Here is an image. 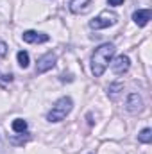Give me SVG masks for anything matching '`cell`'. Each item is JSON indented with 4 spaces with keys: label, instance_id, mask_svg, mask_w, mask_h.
Instances as JSON below:
<instances>
[{
    "label": "cell",
    "instance_id": "obj_1",
    "mask_svg": "<svg viewBox=\"0 0 152 154\" xmlns=\"http://www.w3.org/2000/svg\"><path fill=\"white\" fill-rule=\"evenodd\" d=\"M113 56H114L113 43H102L100 47H97L95 52L91 54V72H93V75L95 77L102 75L106 72L108 65L111 63Z\"/></svg>",
    "mask_w": 152,
    "mask_h": 154
},
{
    "label": "cell",
    "instance_id": "obj_2",
    "mask_svg": "<svg viewBox=\"0 0 152 154\" xmlns=\"http://www.w3.org/2000/svg\"><path fill=\"white\" fill-rule=\"evenodd\" d=\"M72 108H74V100L70 97H61L59 100H56V104L48 111L47 120L48 122H61L63 118H66V115L72 111Z\"/></svg>",
    "mask_w": 152,
    "mask_h": 154
},
{
    "label": "cell",
    "instance_id": "obj_3",
    "mask_svg": "<svg viewBox=\"0 0 152 154\" xmlns=\"http://www.w3.org/2000/svg\"><path fill=\"white\" fill-rule=\"evenodd\" d=\"M118 22V16L111 13V11H102L99 16H95L93 20H90V27L99 31V29H106V27H111Z\"/></svg>",
    "mask_w": 152,
    "mask_h": 154
},
{
    "label": "cell",
    "instance_id": "obj_4",
    "mask_svg": "<svg viewBox=\"0 0 152 154\" xmlns=\"http://www.w3.org/2000/svg\"><path fill=\"white\" fill-rule=\"evenodd\" d=\"M56 61H57V56L54 52H47L45 56H41L38 59V65H36V74H45L48 70H52L56 66Z\"/></svg>",
    "mask_w": 152,
    "mask_h": 154
},
{
    "label": "cell",
    "instance_id": "obj_5",
    "mask_svg": "<svg viewBox=\"0 0 152 154\" xmlns=\"http://www.w3.org/2000/svg\"><path fill=\"white\" fill-rule=\"evenodd\" d=\"M141 108H143V100H141V97H140L136 91L129 93V95H127V99H125V111L134 115V113L141 111Z\"/></svg>",
    "mask_w": 152,
    "mask_h": 154
},
{
    "label": "cell",
    "instance_id": "obj_6",
    "mask_svg": "<svg viewBox=\"0 0 152 154\" xmlns=\"http://www.w3.org/2000/svg\"><path fill=\"white\" fill-rule=\"evenodd\" d=\"M129 68H131V59H129L127 56H123V54L116 56L113 61H111V70H113L116 75H122V74H125Z\"/></svg>",
    "mask_w": 152,
    "mask_h": 154
},
{
    "label": "cell",
    "instance_id": "obj_7",
    "mask_svg": "<svg viewBox=\"0 0 152 154\" xmlns=\"http://www.w3.org/2000/svg\"><path fill=\"white\" fill-rule=\"evenodd\" d=\"M22 39L25 43H45V41L50 39V36L45 34V32H38V31H25L22 34Z\"/></svg>",
    "mask_w": 152,
    "mask_h": 154
},
{
    "label": "cell",
    "instance_id": "obj_8",
    "mask_svg": "<svg viewBox=\"0 0 152 154\" xmlns=\"http://www.w3.org/2000/svg\"><path fill=\"white\" fill-rule=\"evenodd\" d=\"M150 18H152L150 9H138V11L132 13V20H134V23H136L138 27H145V25L150 22Z\"/></svg>",
    "mask_w": 152,
    "mask_h": 154
},
{
    "label": "cell",
    "instance_id": "obj_9",
    "mask_svg": "<svg viewBox=\"0 0 152 154\" xmlns=\"http://www.w3.org/2000/svg\"><path fill=\"white\" fill-rule=\"evenodd\" d=\"M91 0H70V11L74 14H82L90 9Z\"/></svg>",
    "mask_w": 152,
    "mask_h": 154
},
{
    "label": "cell",
    "instance_id": "obj_10",
    "mask_svg": "<svg viewBox=\"0 0 152 154\" xmlns=\"http://www.w3.org/2000/svg\"><path fill=\"white\" fill-rule=\"evenodd\" d=\"M16 59H18V65H20L22 68H27V66H29V63H31L29 52H25V50H20V52L16 54Z\"/></svg>",
    "mask_w": 152,
    "mask_h": 154
},
{
    "label": "cell",
    "instance_id": "obj_11",
    "mask_svg": "<svg viewBox=\"0 0 152 154\" xmlns=\"http://www.w3.org/2000/svg\"><path fill=\"white\" fill-rule=\"evenodd\" d=\"M11 127H13L14 133H25V131H27V122H25L23 118H16V120H13Z\"/></svg>",
    "mask_w": 152,
    "mask_h": 154
},
{
    "label": "cell",
    "instance_id": "obj_12",
    "mask_svg": "<svg viewBox=\"0 0 152 154\" xmlns=\"http://www.w3.org/2000/svg\"><path fill=\"white\" fill-rule=\"evenodd\" d=\"M138 142H141V143H150L152 142V129L150 127H145V129L140 131V134H138Z\"/></svg>",
    "mask_w": 152,
    "mask_h": 154
},
{
    "label": "cell",
    "instance_id": "obj_13",
    "mask_svg": "<svg viewBox=\"0 0 152 154\" xmlns=\"http://www.w3.org/2000/svg\"><path fill=\"white\" fill-rule=\"evenodd\" d=\"M122 90H123V84H122V82H113V84H109V88H108V95L113 99V97H116Z\"/></svg>",
    "mask_w": 152,
    "mask_h": 154
},
{
    "label": "cell",
    "instance_id": "obj_14",
    "mask_svg": "<svg viewBox=\"0 0 152 154\" xmlns=\"http://www.w3.org/2000/svg\"><path fill=\"white\" fill-rule=\"evenodd\" d=\"M5 54H7V43L0 39V57H5Z\"/></svg>",
    "mask_w": 152,
    "mask_h": 154
},
{
    "label": "cell",
    "instance_id": "obj_15",
    "mask_svg": "<svg viewBox=\"0 0 152 154\" xmlns=\"http://www.w3.org/2000/svg\"><path fill=\"white\" fill-rule=\"evenodd\" d=\"M59 81H61V82H66V81H68V82H72V81H74V77L70 75V74H68V75H65V74H63V75L59 77Z\"/></svg>",
    "mask_w": 152,
    "mask_h": 154
},
{
    "label": "cell",
    "instance_id": "obj_16",
    "mask_svg": "<svg viewBox=\"0 0 152 154\" xmlns=\"http://www.w3.org/2000/svg\"><path fill=\"white\" fill-rule=\"evenodd\" d=\"M0 79H2L4 82H11V81H13V74H4V75H0Z\"/></svg>",
    "mask_w": 152,
    "mask_h": 154
},
{
    "label": "cell",
    "instance_id": "obj_17",
    "mask_svg": "<svg viewBox=\"0 0 152 154\" xmlns=\"http://www.w3.org/2000/svg\"><path fill=\"white\" fill-rule=\"evenodd\" d=\"M108 4H109V5H114V7H118V5L123 4V0H108Z\"/></svg>",
    "mask_w": 152,
    "mask_h": 154
}]
</instances>
